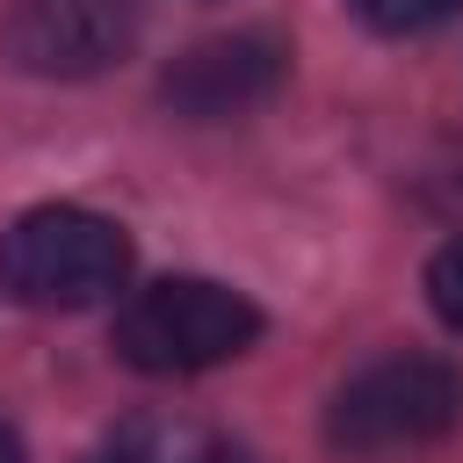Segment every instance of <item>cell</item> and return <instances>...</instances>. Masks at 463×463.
<instances>
[{
    "instance_id": "9c48e42d",
    "label": "cell",
    "mask_w": 463,
    "mask_h": 463,
    "mask_svg": "<svg viewBox=\"0 0 463 463\" xmlns=\"http://www.w3.org/2000/svg\"><path fill=\"white\" fill-rule=\"evenodd\" d=\"M0 463H29V449H22V434L0 420Z\"/></svg>"
},
{
    "instance_id": "8992f818",
    "label": "cell",
    "mask_w": 463,
    "mask_h": 463,
    "mask_svg": "<svg viewBox=\"0 0 463 463\" xmlns=\"http://www.w3.org/2000/svg\"><path fill=\"white\" fill-rule=\"evenodd\" d=\"M217 449V434L188 427V420H130L123 434H109L101 463H203Z\"/></svg>"
},
{
    "instance_id": "3957f363",
    "label": "cell",
    "mask_w": 463,
    "mask_h": 463,
    "mask_svg": "<svg viewBox=\"0 0 463 463\" xmlns=\"http://www.w3.org/2000/svg\"><path fill=\"white\" fill-rule=\"evenodd\" d=\"M260 340V304L210 275H166L116 311V354L137 376H203Z\"/></svg>"
},
{
    "instance_id": "7a4b0ae2",
    "label": "cell",
    "mask_w": 463,
    "mask_h": 463,
    "mask_svg": "<svg viewBox=\"0 0 463 463\" xmlns=\"http://www.w3.org/2000/svg\"><path fill=\"white\" fill-rule=\"evenodd\" d=\"M123 275H130V239L101 210L43 203L0 232V297L29 311H87L116 297Z\"/></svg>"
},
{
    "instance_id": "ba28073f",
    "label": "cell",
    "mask_w": 463,
    "mask_h": 463,
    "mask_svg": "<svg viewBox=\"0 0 463 463\" xmlns=\"http://www.w3.org/2000/svg\"><path fill=\"white\" fill-rule=\"evenodd\" d=\"M427 304H434V318L449 333H463V232L427 260Z\"/></svg>"
},
{
    "instance_id": "30bf717a",
    "label": "cell",
    "mask_w": 463,
    "mask_h": 463,
    "mask_svg": "<svg viewBox=\"0 0 463 463\" xmlns=\"http://www.w3.org/2000/svg\"><path fill=\"white\" fill-rule=\"evenodd\" d=\"M203 463H253V456H246V449H224V441H217V449H210Z\"/></svg>"
},
{
    "instance_id": "52a82bcc",
    "label": "cell",
    "mask_w": 463,
    "mask_h": 463,
    "mask_svg": "<svg viewBox=\"0 0 463 463\" xmlns=\"http://www.w3.org/2000/svg\"><path fill=\"white\" fill-rule=\"evenodd\" d=\"M347 14L376 36H427L463 14V0H347Z\"/></svg>"
},
{
    "instance_id": "277c9868",
    "label": "cell",
    "mask_w": 463,
    "mask_h": 463,
    "mask_svg": "<svg viewBox=\"0 0 463 463\" xmlns=\"http://www.w3.org/2000/svg\"><path fill=\"white\" fill-rule=\"evenodd\" d=\"M145 0H7L0 58L29 80H94L130 58Z\"/></svg>"
},
{
    "instance_id": "6da1fadb",
    "label": "cell",
    "mask_w": 463,
    "mask_h": 463,
    "mask_svg": "<svg viewBox=\"0 0 463 463\" xmlns=\"http://www.w3.org/2000/svg\"><path fill=\"white\" fill-rule=\"evenodd\" d=\"M463 427V376L441 354H383L354 369L326 405V449L347 463H391L441 449Z\"/></svg>"
},
{
    "instance_id": "5b68a950",
    "label": "cell",
    "mask_w": 463,
    "mask_h": 463,
    "mask_svg": "<svg viewBox=\"0 0 463 463\" xmlns=\"http://www.w3.org/2000/svg\"><path fill=\"white\" fill-rule=\"evenodd\" d=\"M282 80H289V43L275 29H224V36L188 43L159 72V101L188 123H232V116L268 109Z\"/></svg>"
}]
</instances>
